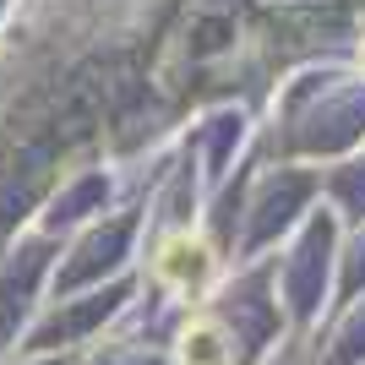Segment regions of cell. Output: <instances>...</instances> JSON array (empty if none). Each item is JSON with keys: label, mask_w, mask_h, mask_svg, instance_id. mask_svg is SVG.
<instances>
[{"label": "cell", "mask_w": 365, "mask_h": 365, "mask_svg": "<svg viewBox=\"0 0 365 365\" xmlns=\"http://www.w3.org/2000/svg\"><path fill=\"white\" fill-rule=\"evenodd\" d=\"M235 16L224 11V6H197V11L180 16V28L164 38V49H158V66H153V82L164 93H175L191 71H202V66H213L218 55H229L235 49Z\"/></svg>", "instance_id": "cell-1"}]
</instances>
